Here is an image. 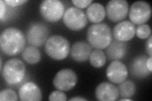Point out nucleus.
<instances>
[{"mask_svg":"<svg viewBox=\"0 0 152 101\" xmlns=\"http://www.w3.org/2000/svg\"><path fill=\"white\" fill-rule=\"evenodd\" d=\"M65 25L69 29L79 31L83 29L88 23V18L81 9L76 7H70L66 9L63 16Z\"/></svg>","mask_w":152,"mask_h":101,"instance_id":"6","label":"nucleus"},{"mask_svg":"<svg viewBox=\"0 0 152 101\" xmlns=\"http://www.w3.org/2000/svg\"><path fill=\"white\" fill-rule=\"evenodd\" d=\"M146 51L150 57H152V37L151 36L146 43Z\"/></svg>","mask_w":152,"mask_h":101,"instance_id":"27","label":"nucleus"},{"mask_svg":"<svg viewBox=\"0 0 152 101\" xmlns=\"http://www.w3.org/2000/svg\"><path fill=\"white\" fill-rule=\"evenodd\" d=\"M18 100L16 92L10 89H4L0 92V100Z\"/></svg>","mask_w":152,"mask_h":101,"instance_id":"23","label":"nucleus"},{"mask_svg":"<svg viewBox=\"0 0 152 101\" xmlns=\"http://www.w3.org/2000/svg\"><path fill=\"white\" fill-rule=\"evenodd\" d=\"M89 60L91 66L94 68H102L106 63L107 56L102 49H96L91 52Z\"/></svg>","mask_w":152,"mask_h":101,"instance_id":"20","label":"nucleus"},{"mask_svg":"<svg viewBox=\"0 0 152 101\" xmlns=\"http://www.w3.org/2000/svg\"><path fill=\"white\" fill-rule=\"evenodd\" d=\"M48 35L49 30L46 25L41 22H34L28 28L27 40L31 46L41 47L46 42Z\"/></svg>","mask_w":152,"mask_h":101,"instance_id":"7","label":"nucleus"},{"mask_svg":"<svg viewBox=\"0 0 152 101\" xmlns=\"http://www.w3.org/2000/svg\"><path fill=\"white\" fill-rule=\"evenodd\" d=\"M23 60L27 63L34 65L39 62L41 58V55L39 50L37 47L30 46L26 47L22 52Z\"/></svg>","mask_w":152,"mask_h":101,"instance_id":"19","label":"nucleus"},{"mask_svg":"<svg viewBox=\"0 0 152 101\" xmlns=\"http://www.w3.org/2000/svg\"><path fill=\"white\" fill-rule=\"evenodd\" d=\"M87 39L90 46L95 49H106L112 41V31L106 23H94L88 28Z\"/></svg>","mask_w":152,"mask_h":101,"instance_id":"2","label":"nucleus"},{"mask_svg":"<svg viewBox=\"0 0 152 101\" xmlns=\"http://www.w3.org/2000/svg\"><path fill=\"white\" fill-rule=\"evenodd\" d=\"M119 95L122 98H129L132 97L136 92V85L131 80H125L118 86Z\"/></svg>","mask_w":152,"mask_h":101,"instance_id":"21","label":"nucleus"},{"mask_svg":"<svg viewBox=\"0 0 152 101\" xmlns=\"http://www.w3.org/2000/svg\"><path fill=\"white\" fill-rule=\"evenodd\" d=\"M86 101L87 100V99H86L84 98H83L81 97H74L72 98L69 99V101Z\"/></svg>","mask_w":152,"mask_h":101,"instance_id":"30","label":"nucleus"},{"mask_svg":"<svg viewBox=\"0 0 152 101\" xmlns=\"http://www.w3.org/2000/svg\"><path fill=\"white\" fill-rule=\"evenodd\" d=\"M136 34V27L130 21H122L118 23L113 29V36L115 39L126 42L131 40Z\"/></svg>","mask_w":152,"mask_h":101,"instance_id":"12","label":"nucleus"},{"mask_svg":"<svg viewBox=\"0 0 152 101\" xmlns=\"http://www.w3.org/2000/svg\"><path fill=\"white\" fill-rule=\"evenodd\" d=\"M146 66H147V68L148 69V70L151 72L152 71V57H148V59L146 60Z\"/></svg>","mask_w":152,"mask_h":101,"instance_id":"29","label":"nucleus"},{"mask_svg":"<svg viewBox=\"0 0 152 101\" xmlns=\"http://www.w3.org/2000/svg\"><path fill=\"white\" fill-rule=\"evenodd\" d=\"M127 52V45L126 42L112 41L107 47L106 53L108 59L112 61H119L124 57Z\"/></svg>","mask_w":152,"mask_h":101,"instance_id":"17","label":"nucleus"},{"mask_svg":"<svg viewBox=\"0 0 152 101\" xmlns=\"http://www.w3.org/2000/svg\"><path fill=\"white\" fill-rule=\"evenodd\" d=\"M72 2L76 8L79 9L88 7L93 3L92 0H72Z\"/></svg>","mask_w":152,"mask_h":101,"instance_id":"25","label":"nucleus"},{"mask_svg":"<svg viewBox=\"0 0 152 101\" xmlns=\"http://www.w3.org/2000/svg\"><path fill=\"white\" fill-rule=\"evenodd\" d=\"M95 97L100 101H114L119 97V92L115 85L109 82H102L95 89Z\"/></svg>","mask_w":152,"mask_h":101,"instance_id":"13","label":"nucleus"},{"mask_svg":"<svg viewBox=\"0 0 152 101\" xmlns=\"http://www.w3.org/2000/svg\"><path fill=\"white\" fill-rule=\"evenodd\" d=\"M151 8L150 4L146 1H138L132 3L129 17L131 22L137 25L144 24L148 22L151 17Z\"/></svg>","mask_w":152,"mask_h":101,"instance_id":"9","label":"nucleus"},{"mask_svg":"<svg viewBox=\"0 0 152 101\" xmlns=\"http://www.w3.org/2000/svg\"><path fill=\"white\" fill-rule=\"evenodd\" d=\"M20 99L22 101H39L42 100V92L37 84L28 81L23 84L18 90Z\"/></svg>","mask_w":152,"mask_h":101,"instance_id":"14","label":"nucleus"},{"mask_svg":"<svg viewBox=\"0 0 152 101\" xmlns=\"http://www.w3.org/2000/svg\"><path fill=\"white\" fill-rule=\"evenodd\" d=\"M45 49L50 57L55 60L65 59L70 53V46L65 37L55 35L48 39L45 43Z\"/></svg>","mask_w":152,"mask_h":101,"instance_id":"3","label":"nucleus"},{"mask_svg":"<svg viewBox=\"0 0 152 101\" xmlns=\"http://www.w3.org/2000/svg\"><path fill=\"white\" fill-rule=\"evenodd\" d=\"M48 100L50 101H65L67 100V98H66V95L64 92L58 90L53 91L50 94Z\"/></svg>","mask_w":152,"mask_h":101,"instance_id":"24","label":"nucleus"},{"mask_svg":"<svg viewBox=\"0 0 152 101\" xmlns=\"http://www.w3.org/2000/svg\"><path fill=\"white\" fill-rule=\"evenodd\" d=\"M151 30L148 24H141L136 28V34L141 39H145L151 36Z\"/></svg>","mask_w":152,"mask_h":101,"instance_id":"22","label":"nucleus"},{"mask_svg":"<svg viewBox=\"0 0 152 101\" xmlns=\"http://www.w3.org/2000/svg\"><path fill=\"white\" fill-rule=\"evenodd\" d=\"M39 12L46 21L56 22L63 18L65 7L63 3L59 0H45L40 4Z\"/></svg>","mask_w":152,"mask_h":101,"instance_id":"5","label":"nucleus"},{"mask_svg":"<svg viewBox=\"0 0 152 101\" xmlns=\"http://www.w3.org/2000/svg\"><path fill=\"white\" fill-rule=\"evenodd\" d=\"M26 68L23 62L18 58L8 60L1 70L4 80L10 85L20 84L24 78Z\"/></svg>","mask_w":152,"mask_h":101,"instance_id":"4","label":"nucleus"},{"mask_svg":"<svg viewBox=\"0 0 152 101\" xmlns=\"http://www.w3.org/2000/svg\"><path fill=\"white\" fill-rule=\"evenodd\" d=\"M6 12V6L5 3L3 1H0V18L1 20H3L4 15H5Z\"/></svg>","mask_w":152,"mask_h":101,"instance_id":"28","label":"nucleus"},{"mask_svg":"<svg viewBox=\"0 0 152 101\" xmlns=\"http://www.w3.org/2000/svg\"><path fill=\"white\" fill-rule=\"evenodd\" d=\"M26 37L23 32L15 27L4 29L0 36V47L4 54L13 56L25 49Z\"/></svg>","mask_w":152,"mask_h":101,"instance_id":"1","label":"nucleus"},{"mask_svg":"<svg viewBox=\"0 0 152 101\" xmlns=\"http://www.w3.org/2000/svg\"><path fill=\"white\" fill-rule=\"evenodd\" d=\"M106 75L111 82L119 84L126 80L128 70L123 62L119 61H113L108 66Z\"/></svg>","mask_w":152,"mask_h":101,"instance_id":"11","label":"nucleus"},{"mask_svg":"<svg viewBox=\"0 0 152 101\" xmlns=\"http://www.w3.org/2000/svg\"><path fill=\"white\" fill-rule=\"evenodd\" d=\"M106 16V9L103 4L93 3L86 9V17L88 20L94 23H101Z\"/></svg>","mask_w":152,"mask_h":101,"instance_id":"18","label":"nucleus"},{"mask_svg":"<svg viewBox=\"0 0 152 101\" xmlns=\"http://www.w3.org/2000/svg\"><path fill=\"white\" fill-rule=\"evenodd\" d=\"M124 100H125V101H132V100L131 99H129V98H122V99H119V101H124Z\"/></svg>","mask_w":152,"mask_h":101,"instance_id":"31","label":"nucleus"},{"mask_svg":"<svg viewBox=\"0 0 152 101\" xmlns=\"http://www.w3.org/2000/svg\"><path fill=\"white\" fill-rule=\"evenodd\" d=\"M106 14L110 20L113 22H121L129 12V4L125 0H111L106 7Z\"/></svg>","mask_w":152,"mask_h":101,"instance_id":"10","label":"nucleus"},{"mask_svg":"<svg viewBox=\"0 0 152 101\" xmlns=\"http://www.w3.org/2000/svg\"><path fill=\"white\" fill-rule=\"evenodd\" d=\"M27 2H28L27 0H5L4 1L6 4L11 7H17Z\"/></svg>","mask_w":152,"mask_h":101,"instance_id":"26","label":"nucleus"},{"mask_svg":"<svg viewBox=\"0 0 152 101\" xmlns=\"http://www.w3.org/2000/svg\"><path fill=\"white\" fill-rule=\"evenodd\" d=\"M147 59L148 57L145 55H140L133 59L131 63L130 70L134 77L140 79L145 78L151 74L146 66Z\"/></svg>","mask_w":152,"mask_h":101,"instance_id":"16","label":"nucleus"},{"mask_svg":"<svg viewBox=\"0 0 152 101\" xmlns=\"http://www.w3.org/2000/svg\"><path fill=\"white\" fill-rule=\"evenodd\" d=\"M77 75L69 68L60 70L55 76L53 84L55 87L61 91L72 90L77 83Z\"/></svg>","mask_w":152,"mask_h":101,"instance_id":"8","label":"nucleus"},{"mask_svg":"<svg viewBox=\"0 0 152 101\" xmlns=\"http://www.w3.org/2000/svg\"><path fill=\"white\" fill-rule=\"evenodd\" d=\"M70 53L73 60L76 62H83L89 59L91 53V47L86 42H76L71 47Z\"/></svg>","mask_w":152,"mask_h":101,"instance_id":"15","label":"nucleus"}]
</instances>
